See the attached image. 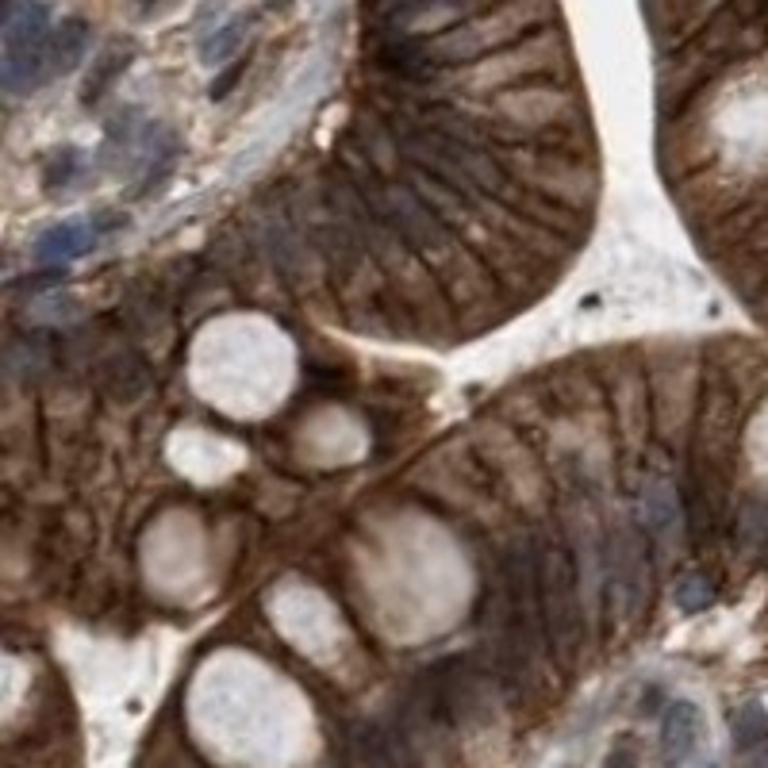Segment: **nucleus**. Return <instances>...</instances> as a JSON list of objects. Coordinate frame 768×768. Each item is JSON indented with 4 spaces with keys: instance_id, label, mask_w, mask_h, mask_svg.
Segmentation results:
<instances>
[{
    "instance_id": "obj_12",
    "label": "nucleus",
    "mask_w": 768,
    "mask_h": 768,
    "mask_svg": "<svg viewBox=\"0 0 768 768\" xmlns=\"http://www.w3.org/2000/svg\"><path fill=\"white\" fill-rule=\"evenodd\" d=\"M669 699H672V696L665 692L661 684H649L646 692H642V699H638V711H642V715H657L661 707H669Z\"/></svg>"
},
{
    "instance_id": "obj_2",
    "label": "nucleus",
    "mask_w": 768,
    "mask_h": 768,
    "mask_svg": "<svg viewBox=\"0 0 768 768\" xmlns=\"http://www.w3.org/2000/svg\"><path fill=\"white\" fill-rule=\"evenodd\" d=\"M538 584H543V607L550 642L561 654L581 646V596H576V573L558 546H538Z\"/></svg>"
},
{
    "instance_id": "obj_11",
    "label": "nucleus",
    "mask_w": 768,
    "mask_h": 768,
    "mask_svg": "<svg viewBox=\"0 0 768 768\" xmlns=\"http://www.w3.org/2000/svg\"><path fill=\"white\" fill-rule=\"evenodd\" d=\"M638 765H642V753H638V745H634L631 737L614 742V749L604 757V768H638Z\"/></svg>"
},
{
    "instance_id": "obj_6",
    "label": "nucleus",
    "mask_w": 768,
    "mask_h": 768,
    "mask_svg": "<svg viewBox=\"0 0 768 768\" xmlns=\"http://www.w3.org/2000/svg\"><path fill=\"white\" fill-rule=\"evenodd\" d=\"M89 235H93V227H85V223H58V227H50L47 235L39 239V258L42 261L73 258V254H82L85 246H89Z\"/></svg>"
},
{
    "instance_id": "obj_8",
    "label": "nucleus",
    "mask_w": 768,
    "mask_h": 768,
    "mask_svg": "<svg viewBox=\"0 0 768 768\" xmlns=\"http://www.w3.org/2000/svg\"><path fill=\"white\" fill-rule=\"evenodd\" d=\"M676 523V500H672L669 488H649L646 492V531L649 534H665Z\"/></svg>"
},
{
    "instance_id": "obj_10",
    "label": "nucleus",
    "mask_w": 768,
    "mask_h": 768,
    "mask_svg": "<svg viewBox=\"0 0 768 768\" xmlns=\"http://www.w3.org/2000/svg\"><path fill=\"white\" fill-rule=\"evenodd\" d=\"M123 65H127V54H108V58H100L97 62V73H93L89 82H85V100H97V97H105V85L112 82L115 73L123 70Z\"/></svg>"
},
{
    "instance_id": "obj_4",
    "label": "nucleus",
    "mask_w": 768,
    "mask_h": 768,
    "mask_svg": "<svg viewBox=\"0 0 768 768\" xmlns=\"http://www.w3.org/2000/svg\"><path fill=\"white\" fill-rule=\"evenodd\" d=\"M704 737V715L692 699H669L661 715V760L665 768H684Z\"/></svg>"
},
{
    "instance_id": "obj_3",
    "label": "nucleus",
    "mask_w": 768,
    "mask_h": 768,
    "mask_svg": "<svg viewBox=\"0 0 768 768\" xmlns=\"http://www.w3.org/2000/svg\"><path fill=\"white\" fill-rule=\"evenodd\" d=\"M373 58H377L380 70L397 73V77H404V82H430V77H438V70L446 65V62H438L435 42L423 39V35H415V32H404V27H400V32L392 27V32L377 42Z\"/></svg>"
},
{
    "instance_id": "obj_1",
    "label": "nucleus",
    "mask_w": 768,
    "mask_h": 768,
    "mask_svg": "<svg viewBox=\"0 0 768 768\" xmlns=\"http://www.w3.org/2000/svg\"><path fill=\"white\" fill-rule=\"evenodd\" d=\"M54 27L50 9H12L4 24V85L12 93L47 82Z\"/></svg>"
},
{
    "instance_id": "obj_9",
    "label": "nucleus",
    "mask_w": 768,
    "mask_h": 768,
    "mask_svg": "<svg viewBox=\"0 0 768 768\" xmlns=\"http://www.w3.org/2000/svg\"><path fill=\"white\" fill-rule=\"evenodd\" d=\"M711 599H715V588H711V581H707L704 573H687L684 581L676 584V607L680 611L696 614V611H704Z\"/></svg>"
},
{
    "instance_id": "obj_7",
    "label": "nucleus",
    "mask_w": 768,
    "mask_h": 768,
    "mask_svg": "<svg viewBox=\"0 0 768 768\" xmlns=\"http://www.w3.org/2000/svg\"><path fill=\"white\" fill-rule=\"evenodd\" d=\"M85 24H62V27H54V47H50V65H47V82L54 77V73H62V70H70L77 58H82V50H85Z\"/></svg>"
},
{
    "instance_id": "obj_13",
    "label": "nucleus",
    "mask_w": 768,
    "mask_h": 768,
    "mask_svg": "<svg viewBox=\"0 0 768 768\" xmlns=\"http://www.w3.org/2000/svg\"><path fill=\"white\" fill-rule=\"evenodd\" d=\"M707 768H719V765H707Z\"/></svg>"
},
{
    "instance_id": "obj_5",
    "label": "nucleus",
    "mask_w": 768,
    "mask_h": 768,
    "mask_svg": "<svg viewBox=\"0 0 768 768\" xmlns=\"http://www.w3.org/2000/svg\"><path fill=\"white\" fill-rule=\"evenodd\" d=\"M730 737H734L737 753H753L768 742V711L757 699H749V704H742L730 715Z\"/></svg>"
}]
</instances>
